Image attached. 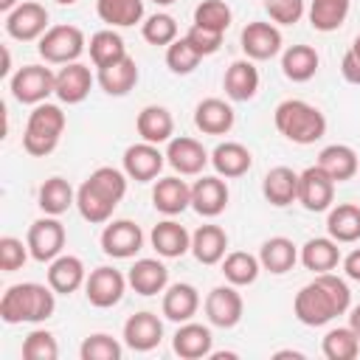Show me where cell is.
<instances>
[{"instance_id":"1","label":"cell","mask_w":360,"mask_h":360,"mask_svg":"<svg viewBox=\"0 0 360 360\" xmlns=\"http://www.w3.org/2000/svg\"><path fill=\"white\" fill-rule=\"evenodd\" d=\"M352 304L349 284L332 273H318L309 284H304L292 301V312L304 326H323L332 318L343 315Z\"/></svg>"},{"instance_id":"2","label":"cell","mask_w":360,"mask_h":360,"mask_svg":"<svg viewBox=\"0 0 360 360\" xmlns=\"http://www.w3.org/2000/svg\"><path fill=\"white\" fill-rule=\"evenodd\" d=\"M53 287L37 284V281H22L11 284L3 298H0V318L6 323H39L48 321L56 309Z\"/></svg>"},{"instance_id":"3","label":"cell","mask_w":360,"mask_h":360,"mask_svg":"<svg viewBox=\"0 0 360 360\" xmlns=\"http://www.w3.org/2000/svg\"><path fill=\"white\" fill-rule=\"evenodd\" d=\"M273 121H276V129L298 143V146H307V143H315L326 135V118L318 107L301 101V98H287L276 107L273 112Z\"/></svg>"},{"instance_id":"4","label":"cell","mask_w":360,"mask_h":360,"mask_svg":"<svg viewBox=\"0 0 360 360\" xmlns=\"http://www.w3.org/2000/svg\"><path fill=\"white\" fill-rule=\"evenodd\" d=\"M65 132V112L56 104H37L34 112L28 115L25 132H22V149L34 158H45L56 149L59 138Z\"/></svg>"},{"instance_id":"5","label":"cell","mask_w":360,"mask_h":360,"mask_svg":"<svg viewBox=\"0 0 360 360\" xmlns=\"http://www.w3.org/2000/svg\"><path fill=\"white\" fill-rule=\"evenodd\" d=\"M37 51L51 65H70L84 51V34L76 25H53L39 37Z\"/></svg>"},{"instance_id":"6","label":"cell","mask_w":360,"mask_h":360,"mask_svg":"<svg viewBox=\"0 0 360 360\" xmlns=\"http://www.w3.org/2000/svg\"><path fill=\"white\" fill-rule=\"evenodd\" d=\"M8 87L20 104H42L51 93H56V73L45 65H25L11 76Z\"/></svg>"},{"instance_id":"7","label":"cell","mask_w":360,"mask_h":360,"mask_svg":"<svg viewBox=\"0 0 360 360\" xmlns=\"http://www.w3.org/2000/svg\"><path fill=\"white\" fill-rule=\"evenodd\" d=\"M25 245L31 250V259L37 262H53L62 248H65V225L56 219V217H42L37 222H31L28 228V236H25Z\"/></svg>"},{"instance_id":"8","label":"cell","mask_w":360,"mask_h":360,"mask_svg":"<svg viewBox=\"0 0 360 360\" xmlns=\"http://www.w3.org/2000/svg\"><path fill=\"white\" fill-rule=\"evenodd\" d=\"M332 200H335V180L318 163L298 174V202L307 211H312V214L326 211L332 205Z\"/></svg>"},{"instance_id":"9","label":"cell","mask_w":360,"mask_h":360,"mask_svg":"<svg viewBox=\"0 0 360 360\" xmlns=\"http://www.w3.org/2000/svg\"><path fill=\"white\" fill-rule=\"evenodd\" d=\"M124 287H127V278L121 276V270L115 267H96L87 281H84V295L93 307L98 309H107V307H115L121 298H124Z\"/></svg>"},{"instance_id":"10","label":"cell","mask_w":360,"mask_h":360,"mask_svg":"<svg viewBox=\"0 0 360 360\" xmlns=\"http://www.w3.org/2000/svg\"><path fill=\"white\" fill-rule=\"evenodd\" d=\"M6 31L8 37L20 39V42H31V39H39L45 31H48V11L42 3H20L14 11L6 14Z\"/></svg>"},{"instance_id":"11","label":"cell","mask_w":360,"mask_h":360,"mask_svg":"<svg viewBox=\"0 0 360 360\" xmlns=\"http://www.w3.org/2000/svg\"><path fill=\"white\" fill-rule=\"evenodd\" d=\"M143 248V231L132 219H115L101 231V250L112 259H132Z\"/></svg>"},{"instance_id":"12","label":"cell","mask_w":360,"mask_h":360,"mask_svg":"<svg viewBox=\"0 0 360 360\" xmlns=\"http://www.w3.org/2000/svg\"><path fill=\"white\" fill-rule=\"evenodd\" d=\"M242 309H245V304H242V295L236 292V287L233 284H222V287H214L208 295H205V315H208V321L214 323V326H219V329H231V326H236L239 321H242Z\"/></svg>"},{"instance_id":"13","label":"cell","mask_w":360,"mask_h":360,"mask_svg":"<svg viewBox=\"0 0 360 360\" xmlns=\"http://www.w3.org/2000/svg\"><path fill=\"white\" fill-rule=\"evenodd\" d=\"M163 163H166V155L158 149V143L141 141V143L127 146V152H124V172H127V177H132L138 183L155 180L160 174Z\"/></svg>"},{"instance_id":"14","label":"cell","mask_w":360,"mask_h":360,"mask_svg":"<svg viewBox=\"0 0 360 360\" xmlns=\"http://www.w3.org/2000/svg\"><path fill=\"white\" fill-rule=\"evenodd\" d=\"M242 51L248 53V59H256V62H264V59H273L278 51H281V31L270 22H248L242 28Z\"/></svg>"},{"instance_id":"15","label":"cell","mask_w":360,"mask_h":360,"mask_svg":"<svg viewBox=\"0 0 360 360\" xmlns=\"http://www.w3.org/2000/svg\"><path fill=\"white\" fill-rule=\"evenodd\" d=\"M163 338V323L155 312H135L124 323V343L132 352H152Z\"/></svg>"},{"instance_id":"16","label":"cell","mask_w":360,"mask_h":360,"mask_svg":"<svg viewBox=\"0 0 360 360\" xmlns=\"http://www.w3.org/2000/svg\"><path fill=\"white\" fill-rule=\"evenodd\" d=\"M208 160H211V158H208V152L202 149L200 141L186 138V135L169 141L166 163H169L174 172H180V174H200V172L205 169Z\"/></svg>"},{"instance_id":"17","label":"cell","mask_w":360,"mask_h":360,"mask_svg":"<svg viewBox=\"0 0 360 360\" xmlns=\"http://www.w3.org/2000/svg\"><path fill=\"white\" fill-rule=\"evenodd\" d=\"M211 346H214V338H211V329L202 326V323H191L186 321L174 338H172V349L177 357L183 360H200V357H208L211 354Z\"/></svg>"},{"instance_id":"18","label":"cell","mask_w":360,"mask_h":360,"mask_svg":"<svg viewBox=\"0 0 360 360\" xmlns=\"http://www.w3.org/2000/svg\"><path fill=\"white\" fill-rule=\"evenodd\" d=\"M90 87H93V76H90V68L82 62H70L56 73V98L62 104L84 101Z\"/></svg>"},{"instance_id":"19","label":"cell","mask_w":360,"mask_h":360,"mask_svg":"<svg viewBox=\"0 0 360 360\" xmlns=\"http://www.w3.org/2000/svg\"><path fill=\"white\" fill-rule=\"evenodd\" d=\"M228 205V186L219 177H200L191 186V208L200 217H219Z\"/></svg>"},{"instance_id":"20","label":"cell","mask_w":360,"mask_h":360,"mask_svg":"<svg viewBox=\"0 0 360 360\" xmlns=\"http://www.w3.org/2000/svg\"><path fill=\"white\" fill-rule=\"evenodd\" d=\"M149 242L163 259H180L186 250H191V233L174 219L158 222L149 233Z\"/></svg>"},{"instance_id":"21","label":"cell","mask_w":360,"mask_h":360,"mask_svg":"<svg viewBox=\"0 0 360 360\" xmlns=\"http://www.w3.org/2000/svg\"><path fill=\"white\" fill-rule=\"evenodd\" d=\"M152 205L160 214L174 217L191 205V186H186V180L180 177H163L152 188Z\"/></svg>"},{"instance_id":"22","label":"cell","mask_w":360,"mask_h":360,"mask_svg":"<svg viewBox=\"0 0 360 360\" xmlns=\"http://www.w3.org/2000/svg\"><path fill=\"white\" fill-rule=\"evenodd\" d=\"M262 191H264V200L276 208H284L290 202L298 200V174L290 169V166H276L264 174L262 180Z\"/></svg>"},{"instance_id":"23","label":"cell","mask_w":360,"mask_h":360,"mask_svg":"<svg viewBox=\"0 0 360 360\" xmlns=\"http://www.w3.org/2000/svg\"><path fill=\"white\" fill-rule=\"evenodd\" d=\"M194 124L205 135H225L233 127V110L222 98H202L194 107Z\"/></svg>"},{"instance_id":"24","label":"cell","mask_w":360,"mask_h":360,"mask_svg":"<svg viewBox=\"0 0 360 360\" xmlns=\"http://www.w3.org/2000/svg\"><path fill=\"white\" fill-rule=\"evenodd\" d=\"M135 129L138 135L146 141V143H166L172 141V132H174V118L166 107L160 104H149L138 112V121H135Z\"/></svg>"},{"instance_id":"25","label":"cell","mask_w":360,"mask_h":360,"mask_svg":"<svg viewBox=\"0 0 360 360\" xmlns=\"http://www.w3.org/2000/svg\"><path fill=\"white\" fill-rule=\"evenodd\" d=\"M127 281H129V287H132L138 295H158V292H163V287L169 284V270H166V264H160L158 259H138V262L129 267Z\"/></svg>"},{"instance_id":"26","label":"cell","mask_w":360,"mask_h":360,"mask_svg":"<svg viewBox=\"0 0 360 360\" xmlns=\"http://www.w3.org/2000/svg\"><path fill=\"white\" fill-rule=\"evenodd\" d=\"M225 96L231 101H250L259 90V70L250 59H239L225 70Z\"/></svg>"},{"instance_id":"27","label":"cell","mask_w":360,"mask_h":360,"mask_svg":"<svg viewBox=\"0 0 360 360\" xmlns=\"http://www.w3.org/2000/svg\"><path fill=\"white\" fill-rule=\"evenodd\" d=\"M318 166L335 180V183H343V180H352L357 172H360V163H357V155L352 146L346 143H332V146H323L321 155H318Z\"/></svg>"},{"instance_id":"28","label":"cell","mask_w":360,"mask_h":360,"mask_svg":"<svg viewBox=\"0 0 360 360\" xmlns=\"http://www.w3.org/2000/svg\"><path fill=\"white\" fill-rule=\"evenodd\" d=\"M84 281H87V276H84V264L79 256H56L48 267V284L59 295L76 292Z\"/></svg>"},{"instance_id":"29","label":"cell","mask_w":360,"mask_h":360,"mask_svg":"<svg viewBox=\"0 0 360 360\" xmlns=\"http://www.w3.org/2000/svg\"><path fill=\"white\" fill-rule=\"evenodd\" d=\"M211 166L217 169L219 177H242L253 166V155L248 146L236 141H225L211 152Z\"/></svg>"},{"instance_id":"30","label":"cell","mask_w":360,"mask_h":360,"mask_svg":"<svg viewBox=\"0 0 360 360\" xmlns=\"http://www.w3.org/2000/svg\"><path fill=\"white\" fill-rule=\"evenodd\" d=\"M197 307H200V295L191 284L180 281V284H172L166 292H163V318L174 321V323H186L197 315Z\"/></svg>"},{"instance_id":"31","label":"cell","mask_w":360,"mask_h":360,"mask_svg":"<svg viewBox=\"0 0 360 360\" xmlns=\"http://www.w3.org/2000/svg\"><path fill=\"white\" fill-rule=\"evenodd\" d=\"M228 233L219 225H200L191 233V253L200 264H217L225 256Z\"/></svg>"},{"instance_id":"32","label":"cell","mask_w":360,"mask_h":360,"mask_svg":"<svg viewBox=\"0 0 360 360\" xmlns=\"http://www.w3.org/2000/svg\"><path fill=\"white\" fill-rule=\"evenodd\" d=\"M338 262H340V248H338V242H335L332 236H329V239H326V236H315V239H309V242L301 248V264H304L307 270H312L315 276L335 270Z\"/></svg>"},{"instance_id":"33","label":"cell","mask_w":360,"mask_h":360,"mask_svg":"<svg viewBox=\"0 0 360 360\" xmlns=\"http://www.w3.org/2000/svg\"><path fill=\"white\" fill-rule=\"evenodd\" d=\"M98 84L107 96H127L138 84V65L132 56H124L121 62L110 68H98Z\"/></svg>"},{"instance_id":"34","label":"cell","mask_w":360,"mask_h":360,"mask_svg":"<svg viewBox=\"0 0 360 360\" xmlns=\"http://www.w3.org/2000/svg\"><path fill=\"white\" fill-rule=\"evenodd\" d=\"M318 51L312 45H290L281 56V70L290 82H309L318 70Z\"/></svg>"},{"instance_id":"35","label":"cell","mask_w":360,"mask_h":360,"mask_svg":"<svg viewBox=\"0 0 360 360\" xmlns=\"http://www.w3.org/2000/svg\"><path fill=\"white\" fill-rule=\"evenodd\" d=\"M295 259H298V250H295L292 239H287V236H273V239H267V242L262 245V250H259L262 267H264L267 273H273V276H281V273L292 270Z\"/></svg>"},{"instance_id":"36","label":"cell","mask_w":360,"mask_h":360,"mask_svg":"<svg viewBox=\"0 0 360 360\" xmlns=\"http://www.w3.org/2000/svg\"><path fill=\"white\" fill-rule=\"evenodd\" d=\"M326 231L335 242H357L360 239V205L340 202L326 217Z\"/></svg>"},{"instance_id":"37","label":"cell","mask_w":360,"mask_h":360,"mask_svg":"<svg viewBox=\"0 0 360 360\" xmlns=\"http://www.w3.org/2000/svg\"><path fill=\"white\" fill-rule=\"evenodd\" d=\"M101 22L115 28H129L143 20V0H96Z\"/></svg>"},{"instance_id":"38","label":"cell","mask_w":360,"mask_h":360,"mask_svg":"<svg viewBox=\"0 0 360 360\" xmlns=\"http://www.w3.org/2000/svg\"><path fill=\"white\" fill-rule=\"evenodd\" d=\"M76 202V194L70 188V183L65 177H48L42 186H39V208L51 217H59L65 214L70 205Z\"/></svg>"},{"instance_id":"39","label":"cell","mask_w":360,"mask_h":360,"mask_svg":"<svg viewBox=\"0 0 360 360\" xmlns=\"http://www.w3.org/2000/svg\"><path fill=\"white\" fill-rule=\"evenodd\" d=\"M124 56H127V45L112 28L90 37V59L96 68H110V65L121 62Z\"/></svg>"},{"instance_id":"40","label":"cell","mask_w":360,"mask_h":360,"mask_svg":"<svg viewBox=\"0 0 360 360\" xmlns=\"http://www.w3.org/2000/svg\"><path fill=\"white\" fill-rule=\"evenodd\" d=\"M76 208H79V214H82V219H87V222H93V225H98V222H107L110 217H112V211H115V202H110L107 197H101L87 180L79 186V191H76Z\"/></svg>"},{"instance_id":"41","label":"cell","mask_w":360,"mask_h":360,"mask_svg":"<svg viewBox=\"0 0 360 360\" xmlns=\"http://www.w3.org/2000/svg\"><path fill=\"white\" fill-rule=\"evenodd\" d=\"M259 270H262V262L245 250H233L225 256L222 262V273L228 278V284L233 287H245V284H253L259 278Z\"/></svg>"},{"instance_id":"42","label":"cell","mask_w":360,"mask_h":360,"mask_svg":"<svg viewBox=\"0 0 360 360\" xmlns=\"http://www.w3.org/2000/svg\"><path fill=\"white\" fill-rule=\"evenodd\" d=\"M349 14V0H312L309 6V22L315 31H338Z\"/></svg>"},{"instance_id":"43","label":"cell","mask_w":360,"mask_h":360,"mask_svg":"<svg viewBox=\"0 0 360 360\" xmlns=\"http://www.w3.org/2000/svg\"><path fill=\"white\" fill-rule=\"evenodd\" d=\"M360 352V338L352 326H338L329 329L323 338V354L329 360H354Z\"/></svg>"},{"instance_id":"44","label":"cell","mask_w":360,"mask_h":360,"mask_svg":"<svg viewBox=\"0 0 360 360\" xmlns=\"http://www.w3.org/2000/svg\"><path fill=\"white\" fill-rule=\"evenodd\" d=\"M87 183L101 194V197H107L110 202H121L124 200V194H127V172H118V169H112V166H98L90 177H87Z\"/></svg>"},{"instance_id":"45","label":"cell","mask_w":360,"mask_h":360,"mask_svg":"<svg viewBox=\"0 0 360 360\" xmlns=\"http://www.w3.org/2000/svg\"><path fill=\"white\" fill-rule=\"evenodd\" d=\"M231 6L225 0H202L194 8V25H202L208 31H219L225 34V28L231 25Z\"/></svg>"},{"instance_id":"46","label":"cell","mask_w":360,"mask_h":360,"mask_svg":"<svg viewBox=\"0 0 360 360\" xmlns=\"http://www.w3.org/2000/svg\"><path fill=\"white\" fill-rule=\"evenodd\" d=\"M79 354H82V360H121L124 349H121V343L112 335L96 332V335L84 338Z\"/></svg>"},{"instance_id":"47","label":"cell","mask_w":360,"mask_h":360,"mask_svg":"<svg viewBox=\"0 0 360 360\" xmlns=\"http://www.w3.org/2000/svg\"><path fill=\"white\" fill-rule=\"evenodd\" d=\"M200 53L191 48V42L183 37V39H174L172 45H166V65H169V70L172 73H177V76H186V73H191L197 65H200Z\"/></svg>"},{"instance_id":"48","label":"cell","mask_w":360,"mask_h":360,"mask_svg":"<svg viewBox=\"0 0 360 360\" xmlns=\"http://www.w3.org/2000/svg\"><path fill=\"white\" fill-rule=\"evenodd\" d=\"M59 354V346H56V338L45 329H34L25 335L22 340V357L25 360H56Z\"/></svg>"},{"instance_id":"49","label":"cell","mask_w":360,"mask_h":360,"mask_svg":"<svg viewBox=\"0 0 360 360\" xmlns=\"http://www.w3.org/2000/svg\"><path fill=\"white\" fill-rule=\"evenodd\" d=\"M143 39L149 45H172L177 39V22L172 14H152L143 22Z\"/></svg>"},{"instance_id":"50","label":"cell","mask_w":360,"mask_h":360,"mask_svg":"<svg viewBox=\"0 0 360 360\" xmlns=\"http://www.w3.org/2000/svg\"><path fill=\"white\" fill-rule=\"evenodd\" d=\"M28 245H22L17 236H3L0 239V270L3 273H14L25 264L28 259Z\"/></svg>"},{"instance_id":"51","label":"cell","mask_w":360,"mask_h":360,"mask_svg":"<svg viewBox=\"0 0 360 360\" xmlns=\"http://www.w3.org/2000/svg\"><path fill=\"white\" fill-rule=\"evenodd\" d=\"M264 8L278 25H295L304 17V0H267Z\"/></svg>"},{"instance_id":"52","label":"cell","mask_w":360,"mask_h":360,"mask_svg":"<svg viewBox=\"0 0 360 360\" xmlns=\"http://www.w3.org/2000/svg\"><path fill=\"white\" fill-rule=\"evenodd\" d=\"M186 39L191 42V48H194L200 56H211V53H217L219 45H222V34H219V31H208V28H202V25H191L188 34H186Z\"/></svg>"},{"instance_id":"53","label":"cell","mask_w":360,"mask_h":360,"mask_svg":"<svg viewBox=\"0 0 360 360\" xmlns=\"http://www.w3.org/2000/svg\"><path fill=\"white\" fill-rule=\"evenodd\" d=\"M340 73H343V79L349 84H360V59L352 51H346V56L340 62Z\"/></svg>"},{"instance_id":"54","label":"cell","mask_w":360,"mask_h":360,"mask_svg":"<svg viewBox=\"0 0 360 360\" xmlns=\"http://www.w3.org/2000/svg\"><path fill=\"white\" fill-rule=\"evenodd\" d=\"M343 270H346V276H349V278L360 281V248H357V250H352V253L343 259Z\"/></svg>"},{"instance_id":"55","label":"cell","mask_w":360,"mask_h":360,"mask_svg":"<svg viewBox=\"0 0 360 360\" xmlns=\"http://www.w3.org/2000/svg\"><path fill=\"white\" fill-rule=\"evenodd\" d=\"M349 326L357 332V338H360V304L352 309V315H349Z\"/></svg>"},{"instance_id":"56","label":"cell","mask_w":360,"mask_h":360,"mask_svg":"<svg viewBox=\"0 0 360 360\" xmlns=\"http://www.w3.org/2000/svg\"><path fill=\"white\" fill-rule=\"evenodd\" d=\"M8 70H11V53L3 48V68H0V76H6Z\"/></svg>"},{"instance_id":"57","label":"cell","mask_w":360,"mask_h":360,"mask_svg":"<svg viewBox=\"0 0 360 360\" xmlns=\"http://www.w3.org/2000/svg\"><path fill=\"white\" fill-rule=\"evenodd\" d=\"M17 6H20V0H0V11H6V14L14 11Z\"/></svg>"},{"instance_id":"58","label":"cell","mask_w":360,"mask_h":360,"mask_svg":"<svg viewBox=\"0 0 360 360\" xmlns=\"http://www.w3.org/2000/svg\"><path fill=\"white\" fill-rule=\"evenodd\" d=\"M276 357H298V360H301L304 354H301V352H292V349H287V352H276Z\"/></svg>"},{"instance_id":"59","label":"cell","mask_w":360,"mask_h":360,"mask_svg":"<svg viewBox=\"0 0 360 360\" xmlns=\"http://www.w3.org/2000/svg\"><path fill=\"white\" fill-rule=\"evenodd\" d=\"M349 51H352V53H354V56L360 59V34L354 37V42H352V48H349Z\"/></svg>"},{"instance_id":"60","label":"cell","mask_w":360,"mask_h":360,"mask_svg":"<svg viewBox=\"0 0 360 360\" xmlns=\"http://www.w3.org/2000/svg\"><path fill=\"white\" fill-rule=\"evenodd\" d=\"M152 3H158V6H172L174 0H152Z\"/></svg>"},{"instance_id":"61","label":"cell","mask_w":360,"mask_h":360,"mask_svg":"<svg viewBox=\"0 0 360 360\" xmlns=\"http://www.w3.org/2000/svg\"><path fill=\"white\" fill-rule=\"evenodd\" d=\"M56 3H59V6H73L76 0H56Z\"/></svg>"}]
</instances>
